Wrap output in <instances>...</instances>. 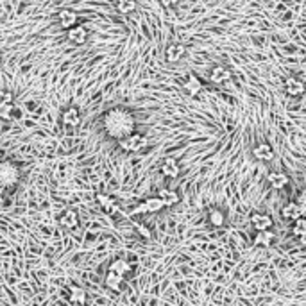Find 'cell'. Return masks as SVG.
<instances>
[{"label": "cell", "mask_w": 306, "mask_h": 306, "mask_svg": "<svg viewBox=\"0 0 306 306\" xmlns=\"http://www.w3.org/2000/svg\"><path fill=\"white\" fill-rule=\"evenodd\" d=\"M267 181H269V185L274 190H281V188H285L286 185H288V176L286 174H283V172H270L269 176H267Z\"/></svg>", "instance_id": "5bb4252c"}, {"label": "cell", "mask_w": 306, "mask_h": 306, "mask_svg": "<svg viewBox=\"0 0 306 306\" xmlns=\"http://www.w3.org/2000/svg\"><path fill=\"white\" fill-rule=\"evenodd\" d=\"M7 104H13V94L9 90H0V108H4Z\"/></svg>", "instance_id": "83f0119b"}, {"label": "cell", "mask_w": 306, "mask_h": 306, "mask_svg": "<svg viewBox=\"0 0 306 306\" xmlns=\"http://www.w3.org/2000/svg\"><path fill=\"white\" fill-rule=\"evenodd\" d=\"M133 215H141V213H147V208H145V203H141V204H138V206L133 210Z\"/></svg>", "instance_id": "4dcf8cb0"}, {"label": "cell", "mask_w": 306, "mask_h": 306, "mask_svg": "<svg viewBox=\"0 0 306 306\" xmlns=\"http://www.w3.org/2000/svg\"><path fill=\"white\" fill-rule=\"evenodd\" d=\"M274 238H276V235L272 233L270 229L258 231L255 236V245H258V247H270V245L274 244Z\"/></svg>", "instance_id": "e0dca14e"}, {"label": "cell", "mask_w": 306, "mask_h": 306, "mask_svg": "<svg viewBox=\"0 0 306 306\" xmlns=\"http://www.w3.org/2000/svg\"><path fill=\"white\" fill-rule=\"evenodd\" d=\"M251 222H253V228L256 231H265V229H270L272 228V218L269 215H265V213H253L251 215Z\"/></svg>", "instance_id": "8fae6325"}, {"label": "cell", "mask_w": 306, "mask_h": 306, "mask_svg": "<svg viewBox=\"0 0 306 306\" xmlns=\"http://www.w3.org/2000/svg\"><path fill=\"white\" fill-rule=\"evenodd\" d=\"M161 174L165 177H170V179L177 177L179 176V163H177L174 158H166V160L161 163Z\"/></svg>", "instance_id": "9a60e30c"}, {"label": "cell", "mask_w": 306, "mask_h": 306, "mask_svg": "<svg viewBox=\"0 0 306 306\" xmlns=\"http://www.w3.org/2000/svg\"><path fill=\"white\" fill-rule=\"evenodd\" d=\"M86 299H88V296H86V290H84V288L75 286V285L70 288V301L72 303H75V305H84Z\"/></svg>", "instance_id": "44dd1931"}, {"label": "cell", "mask_w": 306, "mask_h": 306, "mask_svg": "<svg viewBox=\"0 0 306 306\" xmlns=\"http://www.w3.org/2000/svg\"><path fill=\"white\" fill-rule=\"evenodd\" d=\"M210 222H212L215 228L224 226V222H226V215H224L222 210H212V212H210Z\"/></svg>", "instance_id": "cb8c5ba5"}, {"label": "cell", "mask_w": 306, "mask_h": 306, "mask_svg": "<svg viewBox=\"0 0 306 306\" xmlns=\"http://www.w3.org/2000/svg\"><path fill=\"white\" fill-rule=\"evenodd\" d=\"M143 203H145L147 213H158L165 208V204H163V201H161L160 197H149L147 201H143Z\"/></svg>", "instance_id": "7402d4cb"}, {"label": "cell", "mask_w": 306, "mask_h": 306, "mask_svg": "<svg viewBox=\"0 0 306 306\" xmlns=\"http://www.w3.org/2000/svg\"><path fill=\"white\" fill-rule=\"evenodd\" d=\"M305 233H306V218L301 217V218H297V220H294V226H292V235H294L296 238H299V236H303Z\"/></svg>", "instance_id": "d4e9b609"}, {"label": "cell", "mask_w": 306, "mask_h": 306, "mask_svg": "<svg viewBox=\"0 0 306 306\" xmlns=\"http://www.w3.org/2000/svg\"><path fill=\"white\" fill-rule=\"evenodd\" d=\"M18 179H20V168L13 161H0V187H15Z\"/></svg>", "instance_id": "7a4b0ae2"}, {"label": "cell", "mask_w": 306, "mask_h": 306, "mask_svg": "<svg viewBox=\"0 0 306 306\" xmlns=\"http://www.w3.org/2000/svg\"><path fill=\"white\" fill-rule=\"evenodd\" d=\"M253 156H255L258 161H270L274 160V151L269 143H258V145L253 149Z\"/></svg>", "instance_id": "4fadbf2b"}, {"label": "cell", "mask_w": 306, "mask_h": 306, "mask_svg": "<svg viewBox=\"0 0 306 306\" xmlns=\"http://www.w3.org/2000/svg\"><path fill=\"white\" fill-rule=\"evenodd\" d=\"M297 240H299V244H301V245H306V233L303 235V236H299Z\"/></svg>", "instance_id": "d6a6232c"}, {"label": "cell", "mask_w": 306, "mask_h": 306, "mask_svg": "<svg viewBox=\"0 0 306 306\" xmlns=\"http://www.w3.org/2000/svg\"><path fill=\"white\" fill-rule=\"evenodd\" d=\"M57 22H59V27L61 29H72V27L77 25L79 22V16L75 11L72 9H61L59 13H57Z\"/></svg>", "instance_id": "5b68a950"}, {"label": "cell", "mask_w": 306, "mask_h": 306, "mask_svg": "<svg viewBox=\"0 0 306 306\" xmlns=\"http://www.w3.org/2000/svg\"><path fill=\"white\" fill-rule=\"evenodd\" d=\"M305 90H306L305 83L299 81V79L288 77L285 81V92L290 95V97H301V95L305 94Z\"/></svg>", "instance_id": "30bf717a"}, {"label": "cell", "mask_w": 306, "mask_h": 306, "mask_svg": "<svg viewBox=\"0 0 306 306\" xmlns=\"http://www.w3.org/2000/svg\"><path fill=\"white\" fill-rule=\"evenodd\" d=\"M136 120L129 109L117 106V108L108 109L102 115V129L111 140H122L131 133H135Z\"/></svg>", "instance_id": "6da1fadb"}, {"label": "cell", "mask_w": 306, "mask_h": 306, "mask_svg": "<svg viewBox=\"0 0 306 306\" xmlns=\"http://www.w3.org/2000/svg\"><path fill=\"white\" fill-rule=\"evenodd\" d=\"M185 90H187L188 95H192V97H195V95L201 94V90H203V83H201V79L195 75V73H190L187 77V81H185Z\"/></svg>", "instance_id": "2e32d148"}, {"label": "cell", "mask_w": 306, "mask_h": 306, "mask_svg": "<svg viewBox=\"0 0 306 306\" xmlns=\"http://www.w3.org/2000/svg\"><path fill=\"white\" fill-rule=\"evenodd\" d=\"M231 77H233V72H231L228 67H222V65H218V67L212 68V72H210V81H212V83H215V84L228 83Z\"/></svg>", "instance_id": "52a82bcc"}, {"label": "cell", "mask_w": 306, "mask_h": 306, "mask_svg": "<svg viewBox=\"0 0 306 306\" xmlns=\"http://www.w3.org/2000/svg\"><path fill=\"white\" fill-rule=\"evenodd\" d=\"M104 283H106V286L111 288V290H120L122 285H124V276L115 274V272L109 270L108 274H106V278H104Z\"/></svg>", "instance_id": "ac0fdd59"}, {"label": "cell", "mask_w": 306, "mask_h": 306, "mask_svg": "<svg viewBox=\"0 0 306 306\" xmlns=\"http://www.w3.org/2000/svg\"><path fill=\"white\" fill-rule=\"evenodd\" d=\"M118 147L125 152H138L147 147V138L141 133H131L129 136H125L122 140H118Z\"/></svg>", "instance_id": "3957f363"}, {"label": "cell", "mask_w": 306, "mask_h": 306, "mask_svg": "<svg viewBox=\"0 0 306 306\" xmlns=\"http://www.w3.org/2000/svg\"><path fill=\"white\" fill-rule=\"evenodd\" d=\"M281 217L285 218V220H297V218L303 217V212H301V206L296 203V201H292V203H286L285 206L281 208Z\"/></svg>", "instance_id": "9c48e42d"}, {"label": "cell", "mask_w": 306, "mask_h": 306, "mask_svg": "<svg viewBox=\"0 0 306 306\" xmlns=\"http://www.w3.org/2000/svg\"><path fill=\"white\" fill-rule=\"evenodd\" d=\"M131 269H133V267L129 265V261H125V259H122V258L115 259L113 263H111V267H109V270H111V272H115V274H120V276L129 274Z\"/></svg>", "instance_id": "ffe728a7"}, {"label": "cell", "mask_w": 306, "mask_h": 306, "mask_svg": "<svg viewBox=\"0 0 306 306\" xmlns=\"http://www.w3.org/2000/svg\"><path fill=\"white\" fill-rule=\"evenodd\" d=\"M158 197L163 201L165 206H174V204L179 203V195H177L174 190H170V188H163V190H160Z\"/></svg>", "instance_id": "d6986e66"}, {"label": "cell", "mask_w": 306, "mask_h": 306, "mask_svg": "<svg viewBox=\"0 0 306 306\" xmlns=\"http://www.w3.org/2000/svg\"><path fill=\"white\" fill-rule=\"evenodd\" d=\"M179 0H161V4L165 5V7H172V5H176Z\"/></svg>", "instance_id": "1f68e13d"}, {"label": "cell", "mask_w": 306, "mask_h": 306, "mask_svg": "<svg viewBox=\"0 0 306 306\" xmlns=\"http://www.w3.org/2000/svg\"><path fill=\"white\" fill-rule=\"evenodd\" d=\"M0 63H2V57H0Z\"/></svg>", "instance_id": "e575fe53"}, {"label": "cell", "mask_w": 306, "mask_h": 306, "mask_svg": "<svg viewBox=\"0 0 306 306\" xmlns=\"http://www.w3.org/2000/svg\"><path fill=\"white\" fill-rule=\"evenodd\" d=\"M97 201H99V204L108 213H111L115 210V208H117V206H115V201H113V199L109 197V195H106V193H99V195H97Z\"/></svg>", "instance_id": "484cf974"}, {"label": "cell", "mask_w": 306, "mask_h": 306, "mask_svg": "<svg viewBox=\"0 0 306 306\" xmlns=\"http://www.w3.org/2000/svg\"><path fill=\"white\" fill-rule=\"evenodd\" d=\"M4 190H5V188H2V187H0V201L4 199Z\"/></svg>", "instance_id": "836d02e7"}, {"label": "cell", "mask_w": 306, "mask_h": 306, "mask_svg": "<svg viewBox=\"0 0 306 306\" xmlns=\"http://www.w3.org/2000/svg\"><path fill=\"white\" fill-rule=\"evenodd\" d=\"M59 224H61L63 228H67V229L77 228V224H79L77 212H75V210H65V212L59 215Z\"/></svg>", "instance_id": "7c38bea8"}, {"label": "cell", "mask_w": 306, "mask_h": 306, "mask_svg": "<svg viewBox=\"0 0 306 306\" xmlns=\"http://www.w3.org/2000/svg\"><path fill=\"white\" fill-rule=\"evenodd\" d=\"M67 38L73 45H84L86 40H88V29L83 25H75L67 31Z\"/></svg>", "instance_id": "8992f818"}, {"label": "cell", "mask_w": 306, "mask_h": 306, "mask_svg": "<svg viewBox=\"0 0 306 306\" xmlns=\"http://www.w3.org/2000/svg\"><path fill=\"white\" fill-rule=\"evenodd\" d=\"M15 104H7L4 108H0V118L2 120H15Z\"/></svg>", "instance_id": "4316f807"}, {"label": "cell", "mask_w": 306, "mask_h": 306, "mask_svg": "<svg viewBox=\"0 0 306 306\" xmlns=\"http://www.w3.org/2000/svg\"><path fill=\"white\" fill-rule=\"evenodd\" d=\"M136 229H138V233L141 235V236H145V238H149L151 236V231L145 228V226H141V224H136Z\"/></svg>", "instance_id": "f546056e"}, {"label": "cell", "mask_w": 306, "mask_h": 306, "mask_svg": "<svg viewBox=\"0 0 306 306\" xmlns=\"http://www.w3.org/2000/svg\"><path fill=\"white\" fill-rule=\"evenodd\" d=\"M299 206H301V212H303V217L306 218V190L305 192H301V195H299V199L296 201Z\"/></svg>", "instance_id": "f1b7e54d"}, {"label": "cell", "mask_w": 306, "mask_h": 306, "mask_svg": "<svg viewBox=\"0 0 306 306\" xmlns=\"http://www.w3.org/2000/svg\"><path fill=\"white\" fill-rule=\"evenodd\" d=\"M61 124L65 127H77L81 124V111L75 106H68L67 109L61 111Z\"/></svg>", "instance_id": "277c9868"}, {"label": "cell", "mask_w": 306, "mask_h": 306, "mask_svg": "<svg viewBox=\"0 0 306 306\" xmlns=\"http://www.w3.org/2000/svg\"><path fill=\"white\" fill-rule=\"evenodd\" d=\"M185 54H187V47L183 43H170L165 48V57L168 63H177Z\"/></svg>", "instance_id": "ba28073f"}, {"label": "cell", "mask_w": 306, "mask_h": 306, "mask_svg": "<svg viewBox=\"0 0 306 306\" xmlns=\"http://www.w3.org/2000/svg\"><path fill=\"white\" fill-rule=\"evenodd\" d=\"M117 9L122 15H129L136 9V0H117Z\"/></svg>", "instance_id": "603a6c76"}]
</instances>
